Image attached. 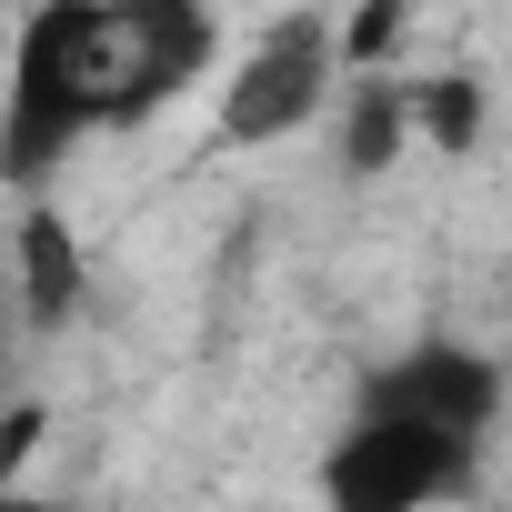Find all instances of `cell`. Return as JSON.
Masks as SVG:
<instances>
[{"mask_svg": "<svg viewBox=\"0 0 512 512\" xmlns=\"http://www.w3.org/2000/svg\"><path fill=\"white\" fill-rule=\"evenodd\" d=\"M11 302H21V332H61L71 312H81V231L41 201V191H21V231H11Z\"/></svg>", "mask_w": 512, "mask_h": 512, "instance_id": "obj_4", "label": "cell"}, {"mask_svg": "<svg viewBox=\"0 0 512 512\" xmlns=\"http://www.w3.org/2000/svg\"><path fill=\"white\" fill-rule=\"evenodd\" d=\"M352 412L402 422V432H422V442H442V452H462V462L482 472V442H492V422H502V362L472 352V342H412V352H392V362L352 392Z\"/></svg>", "mask_w": 512, "mask_h": 512, "instance_id": "obj_3", "label": "cell"}, {"mask_svg": "<svg viewBox=\"0 0 512 512\" xmlns=\"http://www.w3.org/2000/svg\"><path fill=\"white\" fill-rule=\"evenodd\" d=\"M422 111H432V131H442V141H472V91H462V81L422 91Z\"/></svg>", "mask_w": 512, "mask_h": 512, "instance_id": "obj_6", "label": "cell"}, {"mask_svg": "<svg viewBox=\"0 0 512 512\" xmlns=\"http://www.w3.org/2000/svg\"><path fill=\"white\" fill-rule=\"evenodd\" d=\"M221 51L211 0H41L11 41V101H0V171L41 191L61 151L91 131H131L181 101Z\"/></svg>", "mask_w": 512, "mask_h": 512, "instance_id": "obj_1", "label": "cell"}, {"mask_svg": "<svg viewBox=\"0 0 512 512\" xmlns=\"http://www.w3.org/2000/svg\"><path fill=\"white\" fill-rule=\"evenodd\" d=\"M342 101V31L332 11H282L251 31V51L221 81V141L231 151H272L292 131H312Z\"/></svg>", "mask_w": 512, "mask_h": 512, "instance_id": "obj_2", "label": "cell"}, {"mask_svg": "<svg viewBox=\"0 0 512 512\" xmlns=\"http://www.w3.org/2000/svg\"><path fill=\"white\" fill-rule=\"evenodd\" d=\"M412 131H422V91L412 81H392V71H352L342 81V171L352 181L392 171Z\"/></svg>", "mask_w": 512, "mask_h": 512, "instance_id": "obj_5", "label": "cell"}, {"mask_svg": "<svg viewBox=\"0 0 512 512\" xmlns=\"http://www.w3.org/2000/svg\"><path fill=\"white\" fill-rule=\"evenodd\" d=\"M392 21H402V0H372V11H362V31H352V51H362V61H382V41H392Z\"/></svg>", "mask_w": 512, "mask_h": 512, "instance_id": "obj_7", "label": "cell"}]
</instances>
